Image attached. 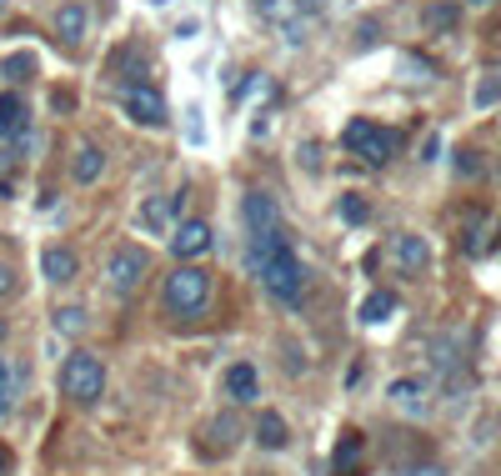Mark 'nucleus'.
<instances>
[{
	"label": "nucleus",
	"mask_w": 501,
	"mask_h": 476,
	"mask_svg": "<svg viewBox=\"0 0 501 476\" xmlns=\"http://www.w3.org/2000/svg\"><path fill=\"white\" fill-rule=\"evenodd\" d=\"M246 271L261 281V291L271 296L276 306H301L306 271H301V261H296L286 231H256V236H246Z\"/></svg>",
	"instance_id": "1"
},
{
	"label": "nucleus",
	"mask_w": 501,
	"mask_h": 476,
	"mask_svg": "<svg viewBox=\"0 0 501 476\" xmlns=\"http://www.w3.org/2000/svg\"><path fill=\"white\" fill-rule=\"evenodd\" d=\"M211 301V276L201 266H175L165 276V291H161V306L175 316V321H196Z\"/></svg>",
	"instance_id": "2"
},
{
	"label": "nucleus",
	"mask_w": 501,
	"mask_h": 476,
	"mask_svg": "<svg viewBox=\"0 0 501 476\" xmlns=\"http://www.w3.org/2000/svg\"><path fill=\"white\" fill-rule=\"evenodd\" d=\"M100 391H106V367H100V357L71 351V357L61 361V396L90 406V401H100Z\"/></svg>",
	"instance_id": "3"
},
{
	"label": "nucleus",
	"mask_w": 501,
	"mask_h": 476,
	"mask_svg": "<svg viewBox=\"0 0 501 476\" xmlns=\"http://www.w3.org/2000/svg\"><path fill=\"white\" fill-rule=\"evenodd\" d=\"M341 141H346V151L361 156L366 166H386L396 151H402V136L386 130V126H376V120H351Z\"/></svg>",
	"instance_id": "4"
},
{
	"label": "nucleus",
	"mask_w": 501,
	"mask_h": 476,
	"mask_svg": "<svg viewBox=\"0 0 501 476\" xmlns=\"http://www.w3.org/2000/svg\"><path fill=\"white\" fill-rule=\"evenodd\" d=\"M146 271H151L146 246H126V241H120V246L106 256V286H110L116 296H131V291H141Z\"/></svg>",
	"instance_id": "5"
},
{
	"label": "nucleus",
	"mask_w": 501,
	"mask_h": 476,
	"mask_svg": "<svg viewBox=\"0 0 501 476\" xmlns=\"http://www.w3.org/2000/svg\"><path fill=\"white\" fill-rule=\"evenodd\" d=\"M120 106H126V116L136 126H165V96L156 86H146V81H131L120 90Z\"/></svg>",
	"instance_id": "6"
},
{
	"label": "nucleus",
	"mask_w": 501,
	"mask_h": 476,
	"mask_svg": "<svg viewBox=\"0 0 501 476\" xmlns=\"http://www.w3.org/2000/svg\"><path fill=\"white\" fill-rule=\"evenodd\" d=\"M211 246H216V236H211L206 221H181V226H175V236H171V256L185 261V266H191V261H201Z\"/></svg>",
	"instance_id": "7"
},
{
	"label": "nucleus",
	"mask_w": 501,
	"mask_h": 476,
	"mask_svg": "<svg viewBox=\"0 0 501 476\" xmlns=\"http://www.w3.org/2000/svg\"><path fill=\"white\" fill-rule=\"evenodd\" d=\"M241 221H246V236H256V231H281V206H276V195L246 191V201H241Z\"/></svg>",
	"instance_id": "8"
},
{
	"label": "nucleus",
	"mask_w": 501,
	"mask_h": 476,
	"mask_svg": "<svg viewBox=\"0 0 501 476\" xmlns=\"http://www.w3.org/2000/svg\"><path fill=\"white\" fill-rule=\"evenodd\" d=\"M221 391H226V401L246 406V401H256V391H261V376H256L250 361H236V367H226V376H221Z\"/></svg>",
	"instance_id": "9"
},
{
	"label": "nucleus",
	"mask_w": 501,
	"mask_h": 476,
	"mask_svg": "<svg viewBox=\"0 0 501 476\" xmlns=\"http://www.w3.org/2000/svg\"><path fill=\"white\" fill-rule=\"evenodd\" d=\"M76 271H80V261H76V251H71V246H45V251H41V276H45L51 286L76 281Z\"/></svg>",
	"instance_id": "10"
},
{
	"label": "nucleus",
	"mask_w": 501,
	"mask_h": 476,
	"mask_svg": "<svg viewBox=\"0 0 501 476\" xmlns=\"http://www.w3.org/2000/svg\"><path fill=\"white\" fill-rule=\"evenodd\" d=\"M181 206H185V191L181 195H151V201L141 206V226L146 231H161V236H165V226L175 221V211H181Z\"/></svg>",
	"instance_id": "11"
},
{
	"label": "nucleus",
	"mask_w": 501,
	"mask_h": 476,
	"mask_svg": "<svg viewBox=\"0 0 501 476\" xmlns=\"http://www.w3.org/2000/svg\"><path fill=\"white\" fill-rule=\"evenodd\" d=\"M86 31H90V11H86V5L71 0V5L55 11V35H61L66 45H80V41H86Z\"/></svg>",
	"instance_id": "12"
},
{
	"label": "nucleus",
	"mask_w": 501,
	"mask_h": 476,
	"mask_svg": "<svg viewBox=\"0 0 501 476\" xmlns=\"http://www.w3.org/2000/svg\"><path fill=\"white\" fill-rule=\"evenodd\" d=\"M392 261L402 271H426V261H431V251H426V241L421 236H392Z\"/></svg>",
	"instance_id": "13"
},
{
	"label": "nucleus",
	"mask_w": 501,
	"mask_h": 476,
	"mask_svg": "<svg viewBox=\"0 0 501 476\" xmlns=\"http://www.w3.org/2000/svg\"><path fill=\"white\" fill-rule=\"evenodd\" d=\"M256 442H261L266 452H281V446L291 442V432H286V416H281V412H261V422H256Z\"/></svg>",
	"instance_id": "14"
},
{
	"label": "nucleus",
	"mask_w": 501,
	"mask_h": 476,
	"mask_svg": "<svg viewBox=\"0 0 501 476\" xmlns=\"http://www.w3.org/2000/svg\"><path fill=\"white\" fill-rule=\"evenodd\" d=\"M100 171H106V156H100V146H80L76 161H71V176H76L80 186L100 181Z\"/></svg>",
	"instance_id": "15"
},
{
	"label": "nucleus",
	"mask_w": 501,
	"mask_h": 476,
	"mask_svg": "<svg viewBox=\"0 0 501 476\" xmlns=\"http://www.w3.org/2000/svg\"><path fill=\"white\" fill-rule=\"evenodd\" d=\"M21 126H25V100L11 96V90H0V141H11Z\"/></svg>",
	"instance_id": "16"
},
{
	"label": "nucleus",
	"mask_w": 501,
	"mask_h": 476,
	"mask_svg": "<svg viewBox=\"0 0 501 476\" xmlns=\"http://www.w3.org/2000/svg\"><path fill=\"white\" fill-rule=\"evenodd\" d=\"M392 311H396V296L392 291H371L366 301H361V321H366V326L392 321Z\"/></svg>",
	"instance_id": "17"
},
{
	"label": "nucleus",
	"mask_w": 501,
	"mask_h": 476,
	"mask_svg": "<svg viewBox=\"0 0 501 476\" xmlns=\"http://www.w3.org/2000/svg\"><path fill=\"white\" fill-rule=\"evenodd\" d=\"M421 21H426V31H451V25L461 21V5H451V0H441V5H426Z\"/></svg>",
	"instance_id": "18"
},
{
	"label": "nucleus",
	"mask_w": 501,
	"mask_h": 476,
	"mask_svg": "<svg viewBox=\"0 0 501 476\" xmlns=\"http://www.w3.org/2000/svg\"><path fill=\"white\" fill-rule=\"evenodd\" d=\"M55 331L80 336L86 331V306H61V311H55Z\"/></svg>",
	"instance_id": "19"
},
{
	"label": "nucleus",
	"mask_w": 501,
	"mask_h": 476,
	"mask_svg": "<svg viewBox=\"0 0 501 476\" xmlns=\"http://www.w3.org/2000/svg\"><path fill=\"white\" fill-rule=\"evenodd\" d=\"M361 446H366V436H361V432H346V436H341V446H336V471H351V462L361 456Z\"/></svg>",
	"instance_id": "20"
},
{
	"label": "nucleus",
	"mask_w": 501,
	"mask_h": 476,
	"mask_svg": "<svg viewBox=\"0 0 501 476\" xmlns=\"http://www.w3.org/2000/svg\"><path fill=\"white\" fill-rule=\"evenodd\" d=\"M11 401H15V371H11V361L0 357V416L11 412Z\"/></svg>",
	"instance_id": "21"
},
{
	"label": "nucleus",
	"mask_w": 501,
	"mask_h": 476,
	"mask_svg": "<svg viewBox=\"0 0 501 476\" xmlns=\"http://www.w3.org/2000/svg\"><path fill=\"white\" fill-rule=\"evenodd\" d=\"M31 71H35V55H11V61L0 65V76L5 81H25Z\"/></svg>",
	"instance_id": "22"
},
{
	"label": "nucleus",
	"mask_w": 501,
	"mask_h": 476,
	"mask_svg": "<svg viewBox=\"0 0 501 476\" xmlns=\"http://www.w3.org/2000/svg\"><path fill=\"white\" fill-rule=\"evenodd\" d=\"M371 216V206L361 201V195H341V221H351V226H361V221Z\"/></svg>",
	"instance_id": "23"
},
{
	"label": "nucleus",
	"mask_w": 501,
	"mask_h": 476,
	"mask_svg": "<svg viewBox=\"0 0 501 476\" xmlns=\"http://www.w3.org/2000/svg\"><path fill=\"white\" fill-rule=\"evenodd\" d=\"M392 396L402 401V406H416V396H421V381H392Z\"/></svg>",
	"instance_id": "24"
},
{
	"label": "nucleus",
	"mask_w": 501,
	"mask_h": 476,
	"mask_svg": "<svg viewBox=\"0 0 501 476\" xmlns=\"http://www.w3.org/2000/svg\"><path fill=\"white\" fill-rule=\"evenodd\" d=\"M491 100H501V81H481V90H477V106H491Z\"/></svg>",
	"instance_id": "25"
},
{
	"label": "nucleus",
	"mask_w": 501,
	"mask_h": 476,
	"mask_svg": "<svg viewBox=\"0 0 501 476\" xmlns=\"http://www.w3.org/2000/svg\"><path fill=\"white\" fill-rule=\"evenodd\" d=\"M457 171H461V176H477V171H481V166H477V151H461V156H457Z\"/></svg>",
	"instance_id": "26"
},
{
	"label": "nucleus",
	"mask_w": 501,
	"mask_h": 476,
	"mask_svg": "<svg viewBox=\"0 0 501 476\" xmlns=\"http://www.w3.org/2000/svg\"><path fill=\"white\" fill-rule=\"evenodd\" d=\"M11 291H15V271L0 261V296H11Z\"/></svg>",
	"instance_id": "27"
},
{
	"label": "nucleus",
	"mask_w": 501,
	"mask_h": 476,
	"mask_svg": "<svg viewBox=\"0 0 501 476\" xmlns=\"http://www.w3.org/2000/svg\"><path fill=\"white\" fill-rule=\"evenodd\" d=\"M11 471V452H5V446H0V476Z\"/></svg>",
	"instance_id": "28"
},
{
	"label": "nucleus",
	"mask_w": 501,
	"mask_h": 476,
	"mask_svg": "<svg viewBox=\"0 0 501 476\" xmlns=\"http://www.w3.org/2000/svg\"><path fill=\"white\" fill-rule=\"evenodd\" d=\"M250 5H256V11H276V0H250Z\"/></svg>",
	"instance_id": "29"
},
{
	"label": "nucleus",
	"mask_w": 501,
	"mask_h": 476,
	"mask_svg": "<svg viewBox=\"0 0 501 476\" xmlns=\"http://www.w3.org/2000/svg\"><path fill=\"white\" fill-rule=\"evenodd\" d=\"M411 476H441V471H431V466H426V471H411Z\"/></svg>",
	"instance_id": "30"
},
{
	"label": "nucleus",
	"mask_w": 501,
	"mask_h": 476,
	"mask_svg": "<svg viewBox=\"0 0 501 476\" xmlns=\"http://www.w3.org/2000/svg\"><path fill=\"white\" fill-rule=\"evenodd\" d=\"M5 166H11V156H5V151H0V171H5Z\"/></svg>",
	"instance_id": "31"
},
{
	"label": "nucleus",
	"mask_w": 501,
	"mask_h": 476,
	"mask_svg": "<svg viewBox=\"0 0 501 476\" xmlns=\"http://www.w3.org/2000/svg\"><path fill=\"white\" fill-rule=\"evenodd\" d=\"M0 341H5V321H0Z\"/></svg>",
	"instance_id": "32"
},
{
	"label": "nucleus",
	"mask_w": 501,
	"mask_h": 476,
	"mask_svg": "<svg viewBox=\"0 0 501 476\" xmlns=\"http://www.w3.org/2000/svg\"><path fill=\"white\" fill-rule=\"evenodd\" d=\"M471 5H491V0H471Z\"/></svg>",
	"instance_id": "33"
},
{
	"label": "nucleus",
	"mask_w": 501,
	"mask_h": 476,
	"mask_svg": "<svg viewBox=\"0 0 501 476\" xmlns=\"http://www.w3.org/2000/svg\"><path fill=\"white\" fill-rule=\"evenodd\" d=\"M0 11H5V0H0Z\"/></svg>",
	"instance_id": "34"
}]
</instances>
